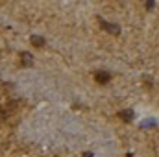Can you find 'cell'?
Here are the masks:
<instances>
[{
	"mask_svg": "<svg viewBox=\"0 0 159 157\" xmlns=\"http://www.w3.org/2000/svg\"><path fill=\"white\" fill-rule=\"evenodd\" d=\"M98 20H100V24H102V30H106V32H109V34H113V35L120 34L119 26H115V24H111V22H106V20H102L100 17H98Z\"/></svg>",
	"mask_w": 159,
	"mask_h": 157,
	"instance_id": "cell-2",
	"label": "cell"
},
{
	"mask_svg": "<svg viewBox=\"0 0 159 157\" xmlns=\"http://www.w3.org/2000/svg\"><path fill=\"white\" fill-rule=\"evenodd\" d=\"M94 79H96V83L106 85V83L111 79V74H109V72H106V70H96V72H94Z\"/></svg>",
	"mask_w": 159,
	"mask_h": 157,
	"instance_id": "cell-1",
	"label": "cell"
},
{
	"mask_svg": "<svg viewBox=\"0 0 159 157\" xmlns=\"http://www.w3.org/2000/svg\"><path fill=\"white\" fill-rule=\"evenodd\" d=\"M83 157H93V154H89V152H85V154H83Z\"/></svg>",
	"mask_w": 159,
	"mask_h": 157,
	"instance_id": "cell-7",
	"label": "cell"
},
{
	"mask_svg": "<svg viewBox=\"0 0 159 157\" xmlns=\"http://www.w3.org/2000/svg\"><path fill=\"white\" fill-rule=\"evenodd\" d=\"M119 118L124 120V122H131V120H133V111H131V109H122L119 113Z\"/></svg>",
	"mask_w": 159,
	"mask_h": 157,
	"instance_id": "cell-4",
	"label": "cell"
},
{
	"mask_svg": "<svg viewBox=\"0 0 159 157\" xmlns=\"http://www.w3.org/2000/svg\"><path fill=\"white\" fill-rule=\"evenodd\" d=\"M144 6H146V7H148V9H150V7H154V6H156V2H154V0H148V2H146V4H144Z\"/></svg>",
	"mask_w": 159,
	"mask_h": 157,
	"instance_id": "cell-6",
	"label": "cell"
},
{
	"mask_svg": "<svg viewBox=\"0 0 159 157\" xmlns=\"http://www.w3.org/2000/svg\"><path fill=\"white\" fill-rule=\"evenodd\" d=\"M32 63H34L32 54H28V52H20V65H22L24 69H28V67H32Z\"/></svg>",
	"mask_w": 159,
	"mask_h": 157,
	"instance_id": "cell-3",
	"label": "cell"
},
{
	"mask_svg": "<svg viewBox=\"0 0 159 157\" xmlns=\"http://www.w3.org/2000/svg\"><path fill=\"white\" fill-rule=\"evenodd\" d=\"M30 41H32V44H34V46H37V48L44 46V39H43L41 35H32V37H30Z\"/></svg>",
	"mask_w": 159,
	"mask_h": 157,
	"instance_id": "cell-5",
	"label": "cell"
}]
</instances>
